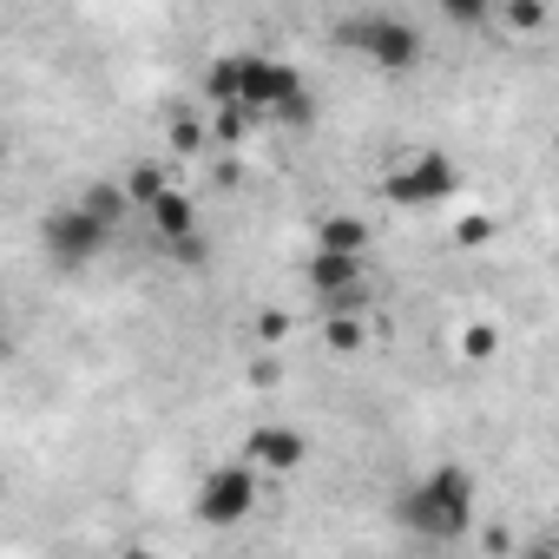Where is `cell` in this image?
I'll return each mask as SVG.
<instances>
[{
	"label": "cell",
	"mask_w": 559,
	"mask_h": 559,
	"mask_svg": "<svg viewBox=\"0 0 559 559\" xmlns=\"http://www.w3.org/2000/svg\"><path fill=\"white\" fill-rule=\"evenodd\" d=\"M73 204H80V211H86L93 224H106V230H119V224L132 217V204H126V191H119V185H106V178H99V185H86V191H80Z\"/></svg>",
	"instance_id": "9"
},
{
	"label": "cell",
	"mask_w": 559,
	"mask_h": 559,
	"mask_svg": "<svg viewBox=\"0 0 559 559\" xmlns=\"http://www.w3.org/2000/svg\"><path fill=\"white\" fill-rule=\"evenodd\" d=\"M204 93L217 99V112H243V119H310V86L297 67L270 60V53H217L204 73Z\"/></svg>",
	"instance_id": "1"
},
{
	"label": "cell",
	"mask_w": 559,
	"mask_h": 559,
	"mask_svg": "<svg viewBox=\"0 0 559 559\" xmlns=\"http://www.w3.org/2000/svg\"><path fill=\"white\" fill-rule=\"evenodd\" d=\"M513 27H546V8H533V0H520V8H507Z\"/></svg>",
	"instance_id": "17"
},
{
	"label": "cell",
	"mask_w": 559,
	"mask_h": 559,
	"mask_svg": "<svg viewBox=\"0 0 559 559\" xmlns=\"http://www.w3.org/2000/svg\"><path fill=\"white\" fill-rule=\"evenodd\" d=\"M145 217L158 224V237H165V243H191V237H198V211H191V198H185V191H171V185L152 198V211H145Z\"/></svg>",
	"instance_id": "8"
},
{
	"label": "cell",
	"mask_w": 559,
	"mask_h": 559,
	"mask_svg": "<svg viewBox=\"0 0 559 559\" xmlns=\"http://www.w3.org/2000/svg\"><path fill=\"white\" fill-rule=\"evenodd\" d=\"M257 336H263V343H284V336H290V317H284V310H263V317H257Z\"/></svg>",
	"instance_id": "16"
},
{
	"label": "cell",
	"mask_w": 559,
	"mask_h": 559,
	"mask_svg": "<svg viewBox=\"0 0 559 559\" xmlns=\"http://www.w3.org/2000/svg\"><path fill=\"white\" fill-rule=\"evenodd\" d=\"M448 21H461V27H480V21H493V8H480V0H448Z\"/></svg>",
	"instance_id": "15"
},
{
	"label": "cell",
	"mask_w": 559,
	"mask_h": 559,
	"mask_svg": "<svg viewBox=\"0 0 559 559\" xmlns=\"http://www.w3.org/2000/svg\"><path fill=\"white\" fill-rule=\"evenodd\" d=\"M106 243H112V230L93 224L80 204H53V211L40 217V250H47L53 270H86V263H99Z\"/></svg>",
	"instance_id": "5"
},
{
	"label": "cell",
	"mask_w": 559,
	"mask_h": 559,
	"mask_svg": "<svg viewBox=\"0 0 559 559\" xmlns=\"http://www.w3.org/2000/svg\"><path fill=\"white\" fill-rule=\"evenodd\" d=\"M317 250H330V257H362L369 250V224L362 217H323V230H317Z\"/></svg>",
	"instance_id": "10"
},
{
	"label": "cell",
	"mask_w": 559,
	"mask_h": 559,
	"mask_svg": "<svg viewBox=\"0 0 559 559\" xmlns=\"http://www.w3.org/2000/svg\"><path fill=\"white\" fill-rule=\"evenodd\" d=\"M310 461V441L297 435V428H250V441H243V467L257 474V480H284V474H297Z\"/></svg>",
	"instance_id": "7"
},
{
	"label": "cell",
	"mask_w": 559,
	"mask_h": 559,
	"mask_svg": "<svg viewBox=\"0 0 559 559\" xmlns=\"http://www.w3.org/2000/svg\"><path fill=\"white\" fill-rule=\"evenodd\" d=\"M0 165H8V139H0Z\"/></svg>",
	"instance_id": "22"
},
{
	"label": "cell",
	"mask_w": 559,
	"mask_h": 559,
	"mask_svg": "<svg viewBox=\"0 0 559 559\" xmlns=\"http://www.w3.org/2000/svg\"><path fill=\"white\" fill-rule=\"evenodd\" d=\"M526 559H552V539H533V546H526Z\"/></svg>",
	"instance_id": "19"
},
{
	"label": "cell",
	"mask_w": 559,
	"mask_h": 559,
	"mask_svg": "<svg viewBox=\"0 0 559 559\" xmlns=\"http://www.w3.org/2000/svg\"><path fill=\"white\" fill-rule=\"evenodd\" d=\"M243 132H250V119H243V112H217V139H230V145H237Z\"/></svg>",
	"instance_id": "18"
},
{
	"label": "cell",
	"mask_w": 559,
	"mask_h": 559,
	"mask_svg": "<svg viewBox=\"0 0 559 559\" xmlns=\"http://www.w3.org/2000/svg\"><path fill=\"white\" fill-rule=\"evenodd\" d=\"M119 191H126L132 211H152V198L165 191V171H158V165H132V171L119 178Z\"/></svg>",
	"instance_id": "11"
},
{
	"label": "cell",
	"mask_w": 559,
	"mask_h": 559,
	"mask_svg": "<svg viewBox=\"0 0 559 559\" xmlns=\"http://www.w3.org/2000/svg\"><path fill=\"white\" fill-rule=\"evenodd\" d=\"M382 191H389V204H402V211H435V204L461 198V165H454L448 152H408V158L382 178Z\"/></svg>",
	"instance_id": "4"
},
{
	"label": "cell",
	"mask_w": 559,
	"mask_h": 559,
	"mask_svg": "<svg viewBox=\"0 0 559 559\" xmlns=\"http://www.w3.org/2000/svg\"><path fill=\"white\" fill-rule=\"evenodd\" d=\"M493 343H500V336H493L487 323H474V330L461 336V356H467V362H487V356H493Z\"/></svg>",
	"instance_id": "14"
},
{
	"label": "cell",
	"mask_w": 559,
	"mask_h": 559,
	"mask_svg": "<svg viewBox=\"0 0 559 559\" xmlns=\"http://www.w3.org/2000/svg\"><path fill=\"white\" fill-rule=\"evenodd\" d=\"M191 513H198V526H243V520L257 513V474H250L243 461H217V467L198 480Z\"/></svg>",
	"instance_id": "6"
},
{
	"label": "cell",
	"mask_w": 559,
	"mask_h": 559,
	"mask_svg": "<svg viewBox=\"0 0 559 559\" xmlns=\"http://www.w3.org/2000/svg\"><path fill=\"white\" fill-rule=\"evenodd\" d=\"M336 40L349 53H362L369 67H382V73H408L421 60V27L408 14H389V8H369V14L336 21Z\"/></svg>",
	"instance_id": "3"
},
{
	"label": "cell",
	"mask_w": 559,
	"mask_h": 559,
	"mask_svg": "<svg viewBox=\"0 0 559 559\" xmlns=\"http://www.w3.org/2000/svg\"><path fill=\"white\" fill-rule=\"evenodd\" d=\"M474 513H480V487H474V474L467 467H428L415 487H402L395 493V526L402 533H415L421 546H454L467 526H474Z\"/></svg>",
	"instance_id": "2"
},
{
	"label": "cell",
	"mask_w": 559,
	"mask_h": 559,
	"mask_svg": "<svg viewBox=\"0 0 559 559\" xmlns=\"http://www.w3.org/2000/svg\"><path fill=\"white\" fill-rule=\"evenodd\" d=\"M330 349H362V317H323Z\"/></svg>",
	"instance_id": "12"
},
{
	"label": "cell",
	"mask_w": 559,
	"mask_h": 559,
	"mask_svg": "<svg viewBox=\"0 0 559 559\" xmlns=\"http://www.w3.org/2000/svg\"><path fill=\"white\" fill-rule=\"evenodd\" d=\"M8 356H14V343H8V336H0V362H8Z\"/></svg>",
	"instance_id": "21"
},
{
	"label": "cell",
	"mask_w": 559,
	"mask_h": 559,
	"mask_svg": "<svg viewBox=\"0 0 559 559\" xmlns=\"http://www.w3.org/2000/svg\"><path fill=\"white\" fill-rule=\"evenodd\" d=\"M171 152H178V158L204 152V126H198V119H171Z\"/></svg>",
	"instance_id": "13"
},
{
	"label": "cell",
	"mask_w": 559,
	"mask_h": 559,
	"mask_svg": "<svg viewBox=\"0 0 559 559\" xmlns=\"http://www.w3.org/2000/svg\"><path fill=\"white\" fill-rule=\"evenodd\" d=\"M119 559H158V552H152V546H126Z\"/></svg>",
	"instance_id": "20"
}]
</instances>
